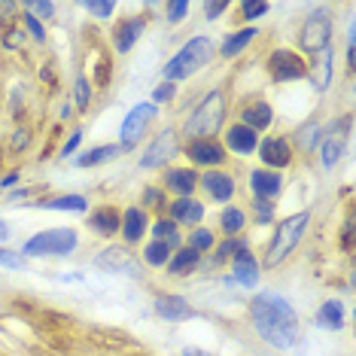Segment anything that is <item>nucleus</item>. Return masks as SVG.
<instances>
[{"mask_svg":"<svg viewBox=\"0 0 356 356\" xmlns=\"http://www.w3.org/2000/svg\"><path fill=\"white\" fill-rule=\"evenodd\" d=\"M198 183L213 201H229L234 195V180L229 174H222V171H213V168H210L204 177H198Z\"/></svg>","mask_w":356,"mask_h":356,"instance_id":"4468645a","label":"nucleus"},{"mask_svg":"<svg viewBox=\"0 0 356 356\" xmlns=\"http://www.w3.org/2000/svg\"><path fill=\"white\" fill-rule=\"evenodd\" d=\"M189 247L195 250V253H204V250L213 247V232H207V229H195L189 234Z\"/></svg>","mask_w":356,"mask_h":356,"instance_id":"f704fd0d","label":"nucleus"},{"mask_svg":"<svg viewBox=\"0 0 356 356\" xmlns=\"http://www.w3.org/2000/svg\"><path fill=\"white\" fill-rule=\"evenodd\" d=\"M76 244L79 238L74 229H46L28 241L22 256H67L76 250Z\"/></svg>","mask_w":356,"mask_h":356,"instance_id":"39448f33","label":"nucleus"},{"mask_svg":"<svg viewBox=\"0 0 356 356\" xmlns=\"http://www.w3.org/2000/svg\"><path fill=\"white\" fill-rule=\"evenodd\" d=\"M25 25H28V31H31V34H34V40H37V43H43V40H46V31H43V25H40V19H37V15H25Z\"/></svg>","mask_w":356,"mask_h":356,"instance_id":"58836bf2","label":"nucleus"},{"mask_svg":"<svg viewBox=\"0 0 356 356\" xmlns=\"http://www.w3.org/2000/svg\"><path fill=\"white\" fill-rule=\"evenodd\" d=\"M168 216L177 225H198L204 220V204L195 198H177L171 207H168Z\"/></svg>","mask_w":356,"mask_h":356,"instance_id":"ddd939ff","label":"nucleus"},{"mask_svg":"<svg viewBox=\"0 0 356 356\" xmlns=\"http://www.w3.org/2000/svg\"><path fill=\"white\" fill-rule=\"evenodd\" d=\"M250 186H253V192H256V198L259 201H274L280 195V174H274V171H262V168H256L253 174H250Z\"/></svg>","mask_w":356,"mask_h":356,"instance_id":"f3484780","label":"nucleus"},{"mask_svg":"<svg viewBox=\"0 0 356 356\" xmlns=\"http://www.w3.org/2000/svg\"><path fill=\"white\" fill-rule=\"evenodd\" d=\"M256 149L268 168H286L289 159H293V149H289V143L283 137H265L262 147H256Z\"/></svg>","mask_w":356,"mask_h":356,"instance_id":"2eb2a0df","label":"nucleus"},{"mask_svg":"<svg viewBox=\"0 0 356 356\" xmlns=\"http://www.w3.org/2000/svg\"><path fill=\"white\" fill-rule=\"evenodd\" d=\"M293 143L298 149H305V152H311L314 147L320 143V125L317 122H305L302 128L296 131V137H293Z\"/></svg>","mask_w":356,"mask_h":356,"instance_id":"c756f323","label":"nucleus"},{"mask_svg":"<svg viewBox=\"0 0 356 356\" xmlns=\"http://www.w3.org/2000/svg\"><path fill=\"white\" fill-rule=\"evenodd\" d=\"M177 152V134L174 131H161L156 140L149 143V149L140 156V168H161L168 159Z\"/></svg>","mask_w":356,"mask_h":356,"instance_id":"9b49d317","label":"nucleus"},{"mask_svg":"<svg viewBox=\"0 0 356 356\" xmlns=\"http://www.w3.org/2000/svg\"><path fill=\"white\" fill-rule=\"evenodd\" d=\"M165 186L177 198H192V192H195V186H198V174L192 171V168H171V171L165 174Z\"/></svg>","mask_w":356,"mask_h":356,"instance_id":"dca6fc26","label":"nucleus"},{"mask_svg":"<svg viewBox=\"0 0 356 356\" xmlns=\"http://www.w3.org/2000/svg\"><path fill=\"white\" fill-rule=\"evenodd\" d=\"M314 86H317V92H323V88L329 86V76H332V49H323L317 52V64H314Z\"/></svg>","mask_w":356,"mask_h":356,"instance_id":"bb28decb","label":"nucleus"},{"mask_svg":"<svg viewBox=\"0 0 356 356\" xmlns=\"http://www.w3.org/2000/svg\"><path fill=\"white\" fill-rule=\"evenodd\" d=\"M143 259H147V265H152V268H165V265L171 262V247L152 241V244L143 247Z\"/></svg>","mask_w":356,"mask_h":356,"instance_id":"2f4dec72","label":"nucleus"},{"mask_svg":"<svg viewBox=\"0 0 356 356\" xmlns=\"http://www.w3.org/2000/svg\"><path fill=\"white\" fill-rule=\"evenodd\" d=\"M244 222H247V216H244V210L241 207H229V210H222V220H220V225H222V232L225 234H238L241 229H244Z\"/></svg>","mask_w":356,"mask_h":356,"instance_id":"72a5a7b5","label":"nucleus"},{"mask_svg":"<svg viewBox=\"0 0 356 356\" xmlns=\"http://www.w3.org/2000/svg\"><path fill=\"white\" fill-rule=\"evenodd\" d=\"M268 70H271V76L277 79V83H293V79H302L307 74L305 61L298 58L293 49H277L268 58Z\"/></svg>","mask_w":356,"mask_h":356,"instance_id":"6e6552de","label":"nucleus"},{"mask_svg":"<svg viewBox=\"0 0 356 356\" xmlns=\"http://www.w3.org/2000/svg\"><path fill=\"white\" fill-rule=\"evenodd\" d=\"M147 213H143L140 207H131V210H125L122 213V225H119V229H122V238L128 241V244H137V241L143 238V232H147Z\"/></svg>","mask_w":356,"mask_h":356,"instance_id":"412c9836","label":"nucleus"},{"mask_svg":"<svg viewBox=\"0 0 356 356\" xmlns=\"http://www.w3.org/2000/svg\"><path fill=\"white\" fill-rule=\"evenodd\" d=\"M320 143H323V165H326V168H335L338 159H341V152H344V137L332 131L326 140H320Z\"/></svg>","mask_w":356,"mask_h":356,"instance_id":"c85d7f7f","label":"nucleus"},{"mask_svg":"<svg viewBox=\"0 0 356 356\" xmlns=\"http://www.w3.org/2000/svg\"><path fill=\"white\" fill-rule=\"evenodd\" d=\"M86 10L92 13V15H98V19H110V15H113V3H107V0H104V3H95V0H88Z\"/></svg>","mask_w":356,"mask_h":356,"instance_id":"4c0bfd02","label":"nucleus"},{"mask_svg":"<svg viewBox=\"0 0 356 356\" xmlns=\"http://www.w3.org/2000/svg\"><path fill=\"white\" fill-rule=\"evenodd\" d=\"M0 265H6V268H25V256L13 253V250H0Z\"/></svg>","mask_w":356,"mask_h":356,"instance_id":"e433bc0d","label":"nucleus"},{"mask_svg":"<svg viewBox=\"0 0 356 356\" xmlns=\"http://www.w3.org/2000/svg\"><path fill=\"white\" fill-rule=\"evenodd\" d=\"M234 280L244 283V286H256V280H259V262L247 250V244H241L234 250Z\"/></svg>","mask_w":356,"mask_h":356,"instance_id":"a211bd4d","label":"nucleus"},{"mask_svg":"<svg viewBox=\"0 0 356 356\" xmlns=\"http://www.w3.org/2000/svg\"><path fill=\"white\" fill-rule=\"evenodd\" d=\"M25 6H28L31 15H34V13L37 15H52L55 13V3H40V0H37V3H25Z\"/></svg>","mask_w":356,"mask_h":356,"instance_id":"a18cd8bd","label":"nucleus"},{"mask_svg":"<svg viewBox=\"0 0 356 356\" xmlns=\"http://www.w3.org/2000/svg\"><path fill=\"white\" fill-rule=\"evenodd\" d=\"M183 356H210L204 350H195V347H189V350H183Z\"/></svg>","mask_w":356,"mask_h":356,"instance_id":"8fccbe9b","label":"nucleus"},{"mask_svg":"<svg viewBox=\"0 0 356 356\" xmlns=\"http://www.w3.org/2000/svg\"><path fill=\"white\" fill-rule=\"evenodd\" d=\"M307 222H311V213H305V210H302V213L286 216V222L277 229V234H274V241H271V247H268L265 268H274V265H280L283 259L293 253L296 244H298V238H302L305 229H307Z\"/></svg>","mask_w":356,"mask_h":356,"instance_id":"20e7f679","label":"nucleus"},{"mask_svg":"<svg viewBox=\"0 0 356 356\" xmlns=\"http://www.w3.org/2000/svg\"><path fill=\"white\" fill-rule=\"evenodd\" d=\"M28 137H31V134L25 131V128H22V131H15V134H13V147H15V149H25V147H28Z\"/></svg>","mask_w":356,"mask_h":356,"instance_id":"de8ad7c7","label":"nucleus"},{"mask_svg":"<svg viewBox=\"0 0 356 356\" xmlns=\"http://www.w3.org/2000/svg\"><path fill=\"white\" fill-rule=\"evenodd\" d=\"M210 58H213V40H207V37H192L189 43H186L183 49L165 64V70H161V74H165V83H177V79L192 76L195 70L204 67Z\"/></svg>","mask_w":356,"mask_h":356,"instance_id":"f03ea898","label":"nucleus"},{"mask_svg":"<svg viewBox=\"0 0 356 356\" xmlns=\"http://www.w3.org/2000/svg\"><path fill=\"white\" fill-rule=\"evenodd\" d=\"M186 13H189V3H186V0H174V3H168V22H171V25H177Z\"/></svg>","mask_w":356,"mask_h":356,"instance_id":"c9c22d12","label":"nucleus"},{"mask_svg":"<svg viewBox=\"0 0 356 356\" xmlns=\"http://www.w3.org/2000/svg\"><path fill=\"white\" fill-rule=\"evenodd\" d=\"M116 156H119V147H116V143H107V147H98V149L86 152V156H79L76 165L79 168H95V165H104V161H110Z\"/></svg>","mask_w":356,"mask_h":356,"instance_id":"cd10ccee","label":"nucleus"},{"mask_svg":"<svg viewBox=\"0 0 356 356\" xmlns=\"http://www.w3.org/2000/svg\"><path fill=\"white\" fill-rule=\"evenodd\" d=\"M198 259H201V253H195L192 247H180L171 256V262H168V271L177 274V277H180V274H189V271L198 268Z\"/></svg>","mask_w":356,"mask_h":356,"instance_id":"b1692460","label":"nucleus"},{"mask_svg":"<svg viewBox=\"0 0 356 356\" xmlns=\"http://www.w3.org/2000/svg\"><path fill=\"white\" fill-rule=\"evenodd\" d=\"M46 210H74V213H86V198L79 195H61V198H52V201H43Z\"/></svg>","mask_w":356,"mask_h":356,"instance_id":"473e14b6","label":"nucleus"},{"mask_svg":"<svg viewBox=\"0 0 356 356\" xmlns=\"http://www.w3.org/2000/svg\"><path fill=\"white\" fill-rule=\"evenodd\" d=\"M88 225L98 234H116L119 225H122V213H119L116 207H98L88 216Z\"/></svg>","mask_w":356,"mask_h":356,"instance_id":"4be33fe9","label":"nucleus"},{"mask_svg":"<svg viewBox=\"0 0 356 356\" xmlns=\"http://www.w3.org/2000/svg\"><path fill=\"white\" fill-rule=\"evenodd\" d=\"M152 234H156L159 244H165V247H171V250L183 244L180 229H177V222H171V220H159L156 225H152Z\"/></svg>","mask_w":356,"mask_h":356,"instance_id":"a878e982","label":"nucleus"},{"mask_svg":"<svg viewBox=\"0 0 356 356\" xmlns=\"http://www.w3.org/2000/svg\"><path fill=\"white\" fill-rule=\"evenodd\" d=\"M241 244H244V241H234V238H232V241H225V244L216 250V262H222L225 256H234V250H238Z\"/></svg>","mask_w":356,"mask_h":356,"instance_id":"37998d69","label":"nucleus"},{"mask_svg":"<svg viewBox=\"0 0 356 356\" xmlns=\"http://www.w3.org/2000/svg\"><path fill=\"white\" fill-rule=\"evenodd\" d=\"M250 40H256V28H244V31H238V34H232V37L222 43L220 52L225 55V58H232V55H238L241 49H247Z\"/></svg>","mask_w":356,"mask_h":356,"instance_id":"7c9ffc66","label":"nucleus"},{"mask_svg":"<svg viewBox=\"0 0 356 356\" xmlns=\"http://www.w3.org/2000/svg\"><path fill=\"white\" fill-rule=\"evenodd\" d=\"M256 213H259V216H256L259 222H268L271 213H274V210H271V201H259V198H256Z\"/></svg>","mask_w":356,"mask_h":356,"instance_id":"c03bdc74","label":"nucleus"},{"mask_svg":"<svg viewBox=\"0 0 356 356\" xmlns=\"http://www.w3.org/2000/svg\"><path fill=\"white\" fill-rule=\"evenodd\" d=\"M204 13H207V19H216L220 13H225V3H204Z\"/></svg>","mask_w":356,"mask_h":356,"instance_id":"09e8293b","label":"nucleus"},{"mask_svg":"<svg viewBox=\"0 0 356 356\" xmlns=\"http://www.w3.org/2000/svg\"><path fill=\"white\" fill-rule=\"evenodd\" d=\"M156 314L161 320L183 323V320L195 317V307L186 302V298H180V296H159L156 298Z\"/></svg>","mask_w":356,"mask_h":356,"instance_id":"f8f14e48","label":"nucleus"},{"mask_svg":"<svg viewBox=\"0 0 356 356\" xmlns=\"http://www.w3.org/2000/svg\"><path fill=\"white\" fill-rule=\"evenodd\" d=\"M159 116L156 104H137V107L125 116L122 122V131H119V140H122V147H134V143H140L143 131L149 128V122Z\"/></svg>","mask_w":356,"mask_h":356,"instance_id":"0eeeda50","label":"nucleus"},{"mask_svg":"<svg viewBox=\"0 0 356 356\" xmlns=\"http://www.w3.org/2000/svg\"><path fill=\"white\" fill-rule=\"evenodd\" d=\"M329 37H332V22H329V13L326 10H317L305 19L302 25V34H298V46L305 52L317 55L323 49H329Z\"/></svg>","mask_w":356,"mask_h":356,"instance_id":"423d86ee","label":"nucleus"},{"mask_svg":"<svg viewBox=\"0 0 356 356\" xmlns=\"http://www.w3.org/2000/svg\"><path fill=\"white\" fill-rule=\"evenodd\" d=\"M186 156H189L192 165H201V168H213V165H222L225 161V147L216 137H198L186 147Z\"/></svg>","mask_w":356,"mask_h":356,"instance_id":"1a4fd4ad","label":"nucleus"},{"mask_svg":"<svg viewBox=\"0 0 356 356\" xmlns=\"http://www.w3.org/2000/svg\"><path fill=\"white\" fill-rule=\"evenodd\" d=\"M250 317H253L256 332L265 338L271 347H296L298 341V317L296 307L286 302V298L274 296V293H262L253 298L250 305Z\"/></svg>","mask_w":356,"mask_h":356,"instance_id":"f257e3e1","label":"nucleus"},{"mask_svg":"<svg viewBox=\"0 0 356 356\" xmlns=\"http://www.w3.org/2000/svg\"><path fill=\"white\" fill-rule=\"evenodd\" d=\"M317 326H323V329H341L344 326V305L341 302H335V298H332V302H326L317 311Z\"/></svg>","mask_w":356,"mask_h":356,"instance_id":"393cba45","label":"nucleus"},{"mask_svg":"<svg viewBox=\"0 0 356 356\" xmlns=\"http://www.w3.org/2000/svg\"><path fill=\"white\" fill-rule=\"evenodd\" d=\"M271 119H274V113H271L268 104H262V101H256V104H250V107L241 110V125H247L250 131H262V128H268Z\"/></svg>","mask_w":356,"mask_h":356,"instance_id":"5701e85b","label":"nucleus"},{"mask_svg":"<svg viewBox=\"0 0 356 356\" xmlns=\"http://www.w3.org/2000/svg\"><path fill=\"white\" fill-rule=\"evenodd\" d=\"M241 13H244V19H259L268 13V3H241Z\"/></svg>","mask_w":356,"mask_h":356,"instance_id":"ea45409f","label":"nucleus"},{"mask_svg":"<svg viewBox=\"0 0 356 356\" xmlns=\"http://www.w3.org/2000/svg\"><path fill=\"white\" fill-rule=\"evenodd\" d=\"M0 234H6V225H0Z\"/></svg>","mask_w":356,"mask_h":356,"instance_id":"3c124183","label":"nucleus"},{"mask_svg":"<svg viewBox=\"0 0 356 356\" xmlns=\"http://www.w3.org/2000/svg\"><path fill=\"white\" fill-rule=\"evenodd\" d=\"M143 34V19H125L122 25L116 28V34H113V43H116V52H131V46L140 40Z\"/></svg>","mask_w":356,"mask_h":356,"instance_id":"aec40b11","label":"nucleus"},{"mask_svg":"<svg viewBox=\"0 0 356 356\" xmlns=\"http://www.w3.org/2000/svg\"><path fill=\"white\" fill-rule=\"evenodd\" d=\"M225 147H229L232 152H241V156H250V152H256L259 147V137L256 131H250L247 125H232L229 134H225Z\"/></svg>","mask_w":356,"mask_h":356,"instance_id":"6ab92c4d","label":"nucleus"},{"mask_svg":"<svg viewBox=\"0 0 356 356\" xmlns=\"http://www.w3.org/2000/svg\"><path fill=\"white\" fill-rule=\"evenodd\" d=\"M79 140H83V131H74V134H70V140H67V143H64L61 156H70V152H74V149L79 147Z\"/></svg>","mask_w":356,"mask_h":356,"instance_id":"49530a36","label":"nucleus"},{"mask_svg":"<svg viewBox=\"0 0 356 356\" xmlns=\"http://www.w3.org/2000/svg\"><path fill=\"white\" fill-rule=\"evenodd\" d=\"M76 107H79V110L88 107V83H86L83 76L76 79Z\"/></svg>","mask_w":356,"mask_h":356,"instance_id":"79ce46f5","label":"nucleus"},{"mask_svg":"<svg viewBox=\"0 0 356 356\" xmlns=\"http://www.w3.org/2000/svg\"><path fill=\"white\" fill-rule=\"evenodd\" d=\"M171 98H174V83H161L156 92H152V101L156 104H168Z\"/></svg>","mask_w":356,"mask_h":356,"instance_id":"a19ab883","label":"nucleus"},{"mask_svg":"<svg viewBox=\"0 0 356 356\" xmlns=\"http://www.w3.org/2000/svg\"><path fill=\"white\" fill-rule=\"evenodd\" d=\"M222 116H225V98L222 92H210L204 101L192 110V116L186 119L183 131L189 137H213V131L222 125Z\"/></svg>","mask_w":356,"mask_h":356,"instance_id":"7ed1b4c3","label":"nucleus"},{"mask_svg":"<svg viewBox=\"0 0 356 356\" xmlns=\"http://www.w3.org/2000/svg\"><path fill=\"white\" fill-rule=\"evenodd\" d=\"M95 265H98L101 271L128 274V277H134V274L140 271V268H137V265H140V262H137V259H134L131 253H128L125 247H107V250H104V253L95 256Z\"/></svg>","mask_w":356,"mask_h":356,"instance_id":"9d476101","label":"nucleus"}]
</instances>
